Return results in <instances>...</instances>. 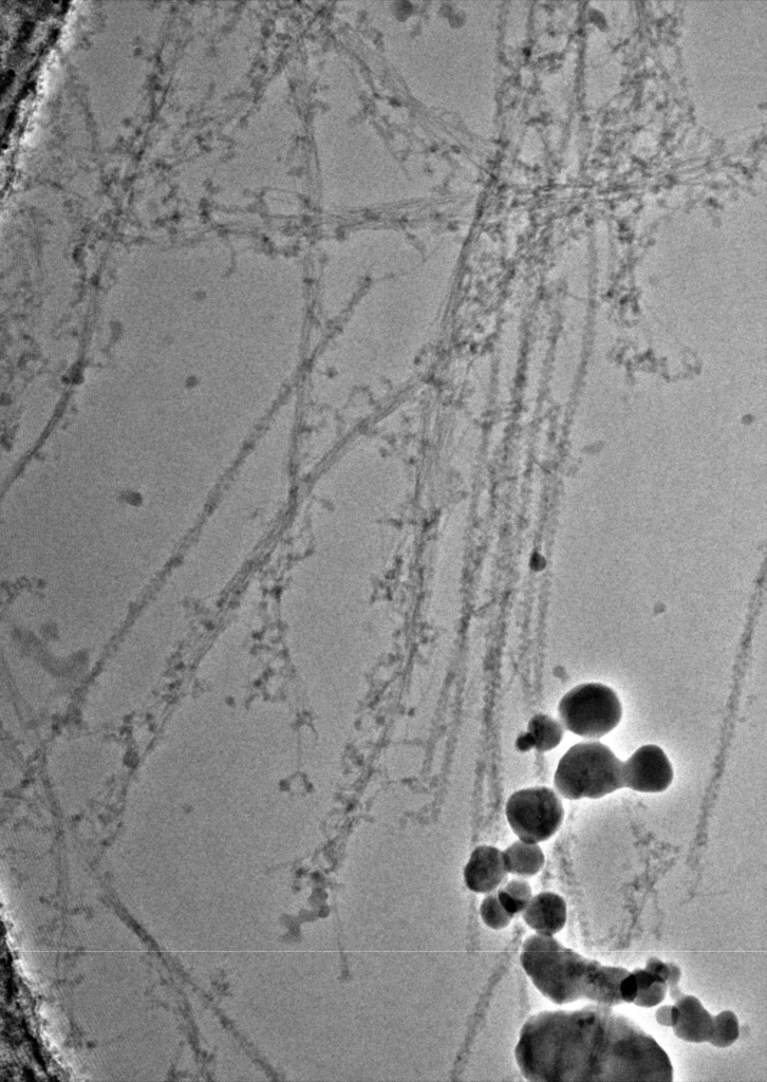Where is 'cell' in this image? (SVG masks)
I'll list each match as a JSON object with an SVG mask.
<instances>
[{
  "label": "cell",
  "instance_id": "cell-9",
  "mask_svg": "<svg viewBox=\"0 0 767 1082\" xmlns=\"http://www.w3.org/2000/svg\"><path fill=\"white\" fill-rule=\"evenodd\" d=\"M676 1005L680 1010V1019L673 1026V1033L685 1042H709L714 1033V1016L705 1009L700 999L684 994Z\"/></svg>",
  "mask_w": 767,
  "mask_h": 1082
},
{
  "label": "cell",
  "instance_id": "cell-5",
  "mask_svg": "<svg viewBox=\"0 0 767 1082\" xmlns=\"http://www.w3.org/2000/svg\"><path fill=\"white\" fill-rule=\"evenodd\" d=\"M505 815L521 841H548L564 822L565 810L557 793L547 787L522 789L512 794Z\"/></svg>",
  "mask_w": 767,
  "mask_h": 1082
},
{
  "label": "cell",
  "instance_id": "cell-4",
  "mask_svg": "<svg viewBox=\"0 0 767 1082\" xmlns=\"http://www.w3.org/2000/svg\"><path fill=\"white\" fill-rule=\"evenodd\" d=\"M561 724L571 733L600 739L621 722L623 708L614 690L601 683H586L570 690L558 705Z\"/></svg>",
  "mask_w": 767,
  "mask_h": 1082
},
{
  "label": "cell",
  "instance_id": "cell-6",
  "mask_svg": "<svg viewBox=\"0 0 767 1082\" xmlns=\"http://www.w3.org/2000/svg\"><path fill=\"white\" fill-rule=\"evenodd\" d=\"M673 780L671 763L658 745L642 746L623 762L624 787L641 793L666 791Z\"/></svg>",
  "mask_w": 767,
  "mask_h": 1082
},
{
  "label": "cell",
  "instance_id": "cell-13",
  "mask_svg": "<svg viewBox=\"0 0 767 1082\" xmlns=\"http://www.w3.org/2000/svg\"><path fill=\"white\" fill-rule=\"evenodd\" d=\"M740 1037V1023L732 1011H723L714 1017V1033L709 1043L719 1049L732 1047Z\"/></svg>",
  "mask_w": 767,
  "mask_h": 1082
},
{
  "label": "cell",
  "instance_id": "cell-7",
  "mask_svg": "<svg viewBox=\"0 0 767 1082\" xmlns=\"http://www.w3.org/2000/svg\"><path fill=\"white\" fill-rule=\"evenodd\" d=\"M503 851L493 846L476 848L464 869V882L471 891L488 894L496 891L508 878Z\"/></svg>",
  "mask_w": 767,
  "mask_h": 1082
},
{
  "label": "cell",
  "instance_id": "cell-10",
  "mask_svg": "<svg viewBox=\"0 0 767 1082\" xmlns=\"http://www.w3.org/2000/svg\"><path fill=\"white\" fill-rule=\"evenodd\" d=\"M564 735L565 729L560 721L540 714L531 719L527 733L518 739V749L549 752L557 748Z\"/></svg>",
  "mask_w": 767,
  "mask_h": 1082
},
{
  "label": "cell",
  "instance_id": "cell-8",
  "mask_svg": "<svg viewBox=\"0 0 767 1082\" xmlns=\"http://www.w3.org/2000/svg\"><path fill=\"white\" fill-rule=\"evenodd\" d=\"M522 917L538 935L555 936L567 923V903L557 893L541 892L531 899Z\"/></svg>",
  "mask_w": 767,
  "mask_h": 1082
},
{
  "label": "cell",
  "instance_id": "cell-14",
  "mask_svg": "<svg viewBox=\"0 0 767 1082\" xmlns=\"http://www.w3.org/2000/svg\"><path fill=\"white\" fill-rule=\"evenodd\" d=\"M480 916L484 924L494 930L508 927L514 918L512 914L502 906L496 891L486 894V897L481 903Z\"/></svg>",
  "mask_w": 767,
  "mask_h": 1082
},
{
  "label": "cell",
  "instance_id": "cell-16",
  "mask_svg": "<svg viewBox=\"0 0 767 1082\" xmlns=\"http://www.w3.org/2000/svg\"><path fill=\"white\" fill-rule=\"evenodd\" d=\"M668 967L669 975L666 981L668 992L671 999L677 1001L684 995L679 987L682 978V969L675 963H668Z\"/></svg>",
  "mask_w": 767,
  "mask_h": 1082
},
{
  "label": "cell",
  "instance_id": "cell-19",
  "mask_svg": "<svg viewBox=\"0 0 767 1082\" xmlns=\"http://www.w3.org/2000/svg\"><path fill=\"white\" fill-rule=\"evenodd\" d=\"M632 974L635 977L636 983H638L639 991L646 990V988L657 982L645 968H636L633 970Z\"/></svg>",
  "mask_w": 767,
  "mask_h": 1082
},
{
  "label": "cell",
  "instance_id": "cell-1",
  "mask_svg": "<svg viewBox=\"0 0 767 1082\" xmlns=\"http://www.w3.org/2000/svg\"><path fill=\"white\" fill-rule=\"evenodd\" d=\"M515 1057L531 1081H672L675 1074L656 1039L602 1004L532 1016Z\"/></svg>",
  "mask_w": 767,
  "mask_h": 1082
},
{
  "label": "cell",
  "instance_id": "cell-3",
  "mask_svg": "<svg viewBox=\"0 0 767 1082\" xmlns=\"http://www.w3.org/2000/svg\"><path fill=\"white\" fill-rule=\"evenodd\" d=\"M556 791L569 800L600 799L623 789V761L602 742L577 743L558 762Z\"/></svg>",
  "mask_w": 767,
  "mask_h": 1082
},
{
  "label": "cell",
  "instance_id": "cell-11",
  "mask_svg": "<svg viewBox=\"0 0 767 1082\" xmlns=\"http://www.w3.org/2000/svg\"><path fill=\"white\" fill-rule=\"evenodd\" d=\"M503 856L508 872L520 878H531L536 875L546 862L545 853L538 844L521 841V839L503 851Z\"/></svg>",
  "mask_w": 767,
  "mask_h": 1082
},
{
  "label": "cell",
  "instance_id": "cell-17",
  "mask_svg": "<svg viewBox=\"0 0 767 1082\" xmlns=\"http://www.w3.org/2000/svg\"><path fill=\"white\" fill-rule=\"evenodd\" d=\"M656 1019L665 1028H673L680 1019V1010L677 1005H663L657 1011Z\"/></svg>",
  "mask_w": 767,
  "mask_h": 1082
},
{
  "label": "cell",
  "instance_id": "cell-2",
  "mask_svg": "<svg viewBox=\"0 0 767 1082\" xmlns=\"http://www.w3.org/2000/svg\"><path fill=\"white\" fill-rule=\"evenodd\" d=\"M520 961L537 990L555 1004L589 999L614 1006L633 1003L639 992L628 969L585 958L553 936L529 937Z\"/></svg>",
  "mask_w": 767,
  "mask_h": 1082
},
{
  "label": "cell",
  "instance_id": "cell-18",
  "mask_svg": "<svg viewBox=\"0 0 767 1082\" xmlns=\"http://www.w3.org/2000/svg\"><path fill=\"white\" fill-rule=\"evenodd\" d=\"M645 969L657 982L666 983L669 975L668 963L663 962L659 958L652 957L647 961Z\"/></svg>",
  "mask_w": 767,
  "mask_h": 1082
},
{
  "label": "cell",
  "instance_id": "cell-12",
  "mask_svg": "<svg viewBox=\"0 0 767 1082\" xmlns=\"http://www.w3.org/2000/svg\"><path fill=\"white\" fill-rule=\"evenodd\" d=\"M502 906L514 917L522 912L533 898L531 885L522 879L513 880L496 890Z\"/></svg>",
  "mask_w": 767,
  "mask_h": 1082
},
{
  "label": "cell",
  "instance_id": "cell-15",
  "mask_svg": "<svg viewBox=\"0 0 767 1082\" xmlns=\"http://www.w3.org/2000/svg\"><path fill=\"white\" fill-rule=\"evenodd\" d=\"M668 993V987L665 982L653 983L646 990H641L636 995L633 1004L643 1009H652L654 1006L661 1004Z\"/></svg>",
  "mask_w": 767,
  "mask_h": 1082
}]
</instances>
